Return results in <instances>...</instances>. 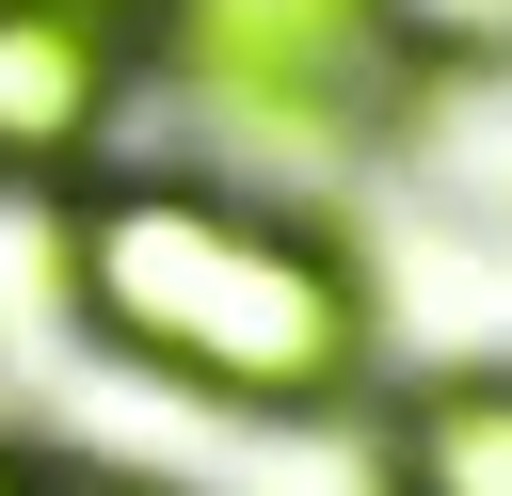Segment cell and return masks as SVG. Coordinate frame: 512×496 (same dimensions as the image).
Segmentation results:
<instances>
[{
    "mask_svg": "<svg viewBox=\"0 0 512 496\" xmlns=\"http://www.w3.org/2000/svg\"><path fill=\"white\" fill-rule=\"evenodd\" d=\"M16 496H176V480H144V464H32Z\"/></svg>",
    "mask_w": 512,
    "mask_h": 496,
    "instance_id": "obj_6",
    "label": "cell"
},
{
    "mask_svg": "<svg viewBox=\"0 0 512 496\" xmlns=\"http://www.w3.org/2000/svg\"><path fill=\"white\" fill-rule=\"evenodd\" d=\"M144 64H160L192 112L288 128V144L368 128V112L416 80V48H400L384 0H144Z\"/></svg>",
    "mask_w": 512,
    "mask_h": 496,
    "instance_id": "obj_2",
    "label": "cell"
},
{
    "mask_svg": "<svg viewBox=\"0 0 512 496\" xmlns=\"http://www.w3.org/2000/svg\"><path fill=\"white\" fill-rule=\"evenodd\" d=\"M64 304L128 368L240 400V416H352L384 368L368 256L320 208L240 192V176H176V160H112L64 192Z\"/></svg>",
    "mask_w": 512,
    "mask_h": 496,
    "instance_id": "obj_1",
    "label": "cell"
},
{
    "mask_svg": "<svg viewBox=\"0 0 512 496\" xmlns=\"http://www.w3.org/2000/svg\"><path fill=\"white\" fill-rule=\"evenodd\" d=\"M128 96H144V32L64 16V0H0V192H80V176H112Z\"/></svg>",
    "mask_w": 512,
    "mask_h": 496,
    "instance_id": "obj_3",
    "label": "cell"
},
{
    "mask_svg": "<svg viewBox=\"0 0 512 496\" xmlns=\"http://www.w3.org/2000/svg\"><path fill=\"white\" fill-rule=\"evenodd\" d=\"M384 496H512V368H432L368 432Z\"/></svg>",
    "mask_w": 512,
    "mask_h": 496,
    "instance_id": "obj_4",
    "label": "cell"
},
{
    "mask_svg": "<svg viewBox=\"0 0 512 496\" xmlns=\"http://www.w3.org/2000/svg\"><path fill=\"white\" fill-rule=\"evenodd\" d=\"M384 16H400L416 64H496L512 48V0H384Z\"/></svg>",
    "mask_w": 512,
    "mask_h": 496,
    "instance_id": "obj_5",
    "label": "cell"
},
{
    "mask_svg": "<svg viewBox=\"0 0 512 496\" xmlns=\"http://www.w3.org/2000/svg\"><path fill=\"white\" fill-rule=\"evenodd\" d=\"M16 480H32V448H16V432H0V496H16Z\"/></svg>",
    "mask_w": 512,
    "mask_h": 496,
    "instance_id": "obj_8",
    "label": "cell"
},
{
    "mask_svg": "<svg viewBox=\"0 0 512 496\" xmlns=\"http://www.w3.org/2000/svg\"><path fill=\"white\" fill-rule=\"evenodd\" d=\"M64 16H112V32H144V0H64Z\"/></svg>",
    "mask_w": 512,
    "mask_h": 496,
    "instance_id": "obj_7",
    "label": "cell"
}]
</instances>
